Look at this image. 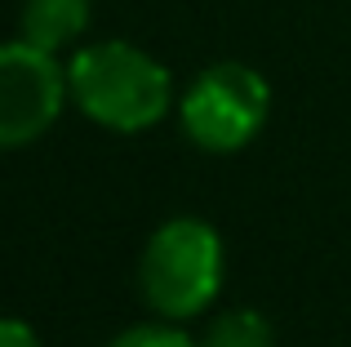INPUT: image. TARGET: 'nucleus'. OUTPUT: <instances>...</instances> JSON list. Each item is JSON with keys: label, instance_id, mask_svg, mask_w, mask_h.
Masks as SVG:
<instances>
[{"label": "nucleus", "instance_id": "f257e3e1", "mask_svg": "<svg viewBox=\"0 0 351 347\" xmlns=\"http://www.w3.org/2000/svg\"><path fill=\"white\" fill-rule=\"evenodd\" d=\"M71 103L94 125L116 134H143L173 107V76L160 58L129 40L80 45L67 62Z\"/></svg>", "mask_w": 351, "mask_h": 347}, {"label": "nucleus", "instance_id": "f03ea898", "mask_svg": "<svg viewBox=\"0 0 351 347\" xmlns=\"http://www.w3.org/2000/svg\"><path fill=\"white\" fill-rule=\"evenodd\" d=\"M138 285L165 321L200 316L223 289V236L196 214H178L152 232Z\"/></svg>", "mask_w": 351, "mask_h": 347}, {"label": "nucleus", "instance_id": "7ed1b4c3", "mask_svg": "<svg viewBox=\"0 0 351 347\" xmlns=\"http://www.w3.org/2000/svg\"><path fill=\"white\" fill-rule=\"evenodd\" d=\"M271 112V85L249 62H214L187 85L178 103L182 130L205 152H240L258 139Z\"/></svg>", "mask_w": 351, "mask_h": 347}, {"label": "nucleus", "instance_id": "20e7f679", "mask_svg": "<svg viewBox=\"0 0 351 347\" xmlns=\"http://www.w3.org/2000/svg\"><path fill=\"white\" fill-rule=\"evenodd\" d=\"M67 98L71 85L58 53L23 36L0 45V147H27L49 134Z\"/></svg>", "mask_w": 351, "mask_h": 347}, {"label": "nucleus", "instance_id": "39448f33", "mask_svg": "<svg viewBox=\"0 0 351 347\" xmlns=\"http://www.w3.org/2000/svg\"><path fill=\"white\" fill-rule=\"evenodd\" d=\"M89 14H94L89 0H23V40L62 53L85 36Z\"/></svg>", "mask_w": 351, "mask_h": 347}, {"label": "nucleus", "instance_id": "423d86ee", "mask_svg": "<svg viewBox=\"0 0 351 347\" xmlns=\"http://www.w3.org/2000/svg\"><path fill=\"white\" fill-rule=\"evenodd\" d=\"M200 347H276V330L254 307H232V312H223L209 325Z\"/></svg>", "mask_w": 351, "mask_h": 347}, {"label": "nucleus", "instance_id": "0eeeda50", "mask_svg": "<svg viewBox=\"0 0 351 347\" xmlns=\"http://www.w3.org/2000/svg\"><path fill=\"white\" fill-rule=\"evenodd\" d=\"M107 347H200L196 339H187L173 325H134V330L116 334Z\"/></svg>", "mask_w": 351, "mask_h": 347}, {"label": "nucleus", "instance_id": "6e6552de", "mask_svg": "<svg viewBox=\"0 0 351 347\" xmlns=\"http://www.w3.org/2000/svg\"><path fill=\"white\" fill-rule=\"evenodd\" d=\"M0 347H40L36 330L18 316H0Z\"/></svg>", "mask_w": 351, "mask_h": 347}]
</instances>
